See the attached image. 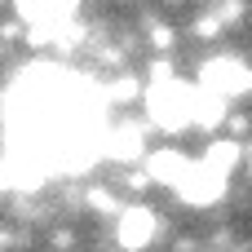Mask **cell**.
I'll use <instances>...</instances> for the list:
<instances>
[{
  "instance_id": "2",
  "label": "cell",
  "mask_w": 252,
  "mask_h": 252,
  "mask_svg": "<svg viewBox=\"0 0 252 252\" xmlns=\"http://www.w3.org/2000/svg\"><path fill=\"white\" fill-rule=\"evenodd\" d=\"M18 9H22V18L31 22V31H40V35H31V40H53L49 31H58V27L75 13V0H18Z\"/></svg>"
},
{
  "instance_id": "3",
  "label": "cell",
  "mask_w": 252,
  "mask_h": 252,
  "mask_svg": "<svg viewBox=\"0 0 252 252\" xmlns=\"http://www.w3.org/2000/svg\"><path fill=\"white\" fill-rule=\"evenodd\" d=\"M204 71H208L204 80H208V84H213L221 97H235V93H248V89H252V75L239 66V62H230V58H221V62H208Z\"/></svg>"
},
{
  "instance_id": "1",
  "label": "cell",
  "mask_w": 252,
  "mask_h": 252,
  "mask_svg": "<svg viewBox=\"0 0 252 252\" xmlns=\"http://www.w3.org/2000/svg\"><path fill=\"white\" fill-rule=\"evenodd\" d=\"M195 106H199V97H195L186 84L159 80V84L151 89V120H155L159 128H186V124H195Z\"/></svg>"
},
{
  "instance_id": "5",
  "label": "cell",
  "mask_w": 252,
  "mask_h": 252,
  "mask_svg": "<svg viewBox=\"0 0 252 252\" xmlns=\"http://www.w3.org/2000/svg\"><path fill=\"white\" fill-rule=\"evenodd\" d=\"M186 168H190V164H186L177 151H159V155L151 159V177H155V182H173V186H177V182L186 177Z\"/></svg>"
},
{
  "instance_id": "4",
  "label": "cell",
  "mask_w": 252,
  "mask_h": 252,
  "mask_svg": "<svg viewBox=\"0 0 252 252\" xmlns=\"http://www.w3.org/2000/svg\"><path fill=\"white\" fill-rule=\"evenodd\" d=\"M151 235H155V213L151 208H124V217H120V244L137 252V248L151 244Z\"/></svg>"
}]
</instances>
